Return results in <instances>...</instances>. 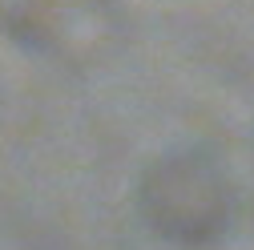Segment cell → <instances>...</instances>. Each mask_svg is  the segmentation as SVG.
I'll return each mask as SVG.
<instances>
[{"label": "cell", "instance_id": "6da1fadb", "mask_svg": "<svg viewBox=\"0 0 254 250\" xmlns=\"http://www.w3.org/2000/svg\"><path fill=\"white\" fill-rule=\"evenodd\" d=\"M145 198L153 222L174 238H206L226 218V190L202 158H170L153 170Z\"/></svg>", "mask_w": 254, "mask_h": 250}]
</instances>
